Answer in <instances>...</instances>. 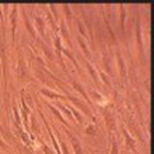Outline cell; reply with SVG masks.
Here are the masks:
<instances>
[{
    "label": "cell",
    "mask_w": 154,
    "mask_h": 154,
    "mask_svg": "<svg viewBox=\"0 0 154 154\" xmlns=\"http://www.w3.org/2000/svg\"><path fill=\"white\" fill-rule=\"evenodd\" d=\"M11 23H12V33L14 35V31H16V25H17V7H13V9H12Z\"/></svg>",
    "instance_id": "obj_3"
},
{
    "label": "cell",
    "mask_w": 154,
    "mask_h": 154,
    "mask_svg": "<svg viewBox=\"0 0 154 154\" xmlns=\"http://www.w3.org/2000/svg\"><path fill=\"white\" fill-rule=\"evenodd\" d=\"M0 128H2V125H0Z\"/></svg>",
    "instance_id": "obj_23"
},
{
    "label": "cell",
    "mask_w": 154,
    "mask_h": 154,
    "mask_svg": "<svg viewBox=\"0 0 154 154\" xmlns=\"http://www.w3.org/2000/svg\"><path fill=\"white\" fill-rule=\"evenodd\" d=\"M122 132H123V135H125V137H126V143H127V145H130V149H132V150L135 152V143H134V140H132V137L127 134L126 130H123Z\"/></svg>",
    "instance_id": "obj_5"
},
{
    "label": "cell",
    "mask_w": 154,
    "mask_h": 154,
    "mask_svg": "<svg viewBox=\"0 0 154 154\" xmlns=\"http://www.w3.org/2000/svg\"><path fill=\"white\" fill-rule=\"evenodd\" d=\"M67 134L71 136V139H72V145H73V149H75V154H82V148H81V144L76 140V137H73L72 135L67 131Z\"/></svg>",
    "instance_id": "obj_2"
},
{
    "label": "cell",
    "mask_w": 154,
    "mask_h": 154,
    "mask_svg": "<svg viewBox=\"0 0 154 154\" xmlns=\"http://www.w3.org/2000/svg\"><path fill=\"white\" fill-rule=\"evenodd\" d=\"M100 76H102V80L104 81V82H105V84H107V85H110V82H109V80L107 79V76H105L104 73H102V75H100Z\"/></svg>",
    "instance_id": "obj_20"
},
{
    "label": "cell",
    "mask_w": 154,
    "mask_h": 154,
    "mask_svg": "<svg viewBox=\"0 0 154 154\" xmlns=\"http://www.w3.org/2000/svg\"><path fill=\"white\" fill-rule=\"evenodd\" d=\"M86 132L88 134H95V130H94V126H89L86 128Z\"/></svg>",
    "instance_id": "obj_19"
},
{
    "label": "cell",
    "mask_w": 154,
    "mask_h": 154,
    "mask_svg": "<svg viewBox=\"0 0 154 154\" xmlns=\"http://www.w3.org/2000/svg\"><path fill=\"white\" fill-rule=\"evenodd\" d=\"M121 25H122V28H123V25H125V8L121 5Z\"/></svg>",
    "instance_id": "obj_16"
},
{
    "label": "cell",
    "mask_w": 154,
    "mask_h": 154,
    "mask_svg": "<svg viewBox=\"0 0 154 154\" xmlns=\"http://www.w3.org/2000/svg\"><path fill=\"white\" fill-rule=\"evenodd\" d=\"M88 68H89V71H90V73H91V76H93V79H94V81H95V82H98V75H96V72L94 71V68H93V66H91L90 63H88Z\"/></svg>",
    "instance_id": "obj_11"
},
{
    "label": "cell",
    "mask_w": 154,
    "mask_h": 154,
    "mask_svg": "<svg viewBox=\"0 0 154 154\" xmlns=\"http://www.w3.org/2000/svg\"><path fill=\"white\" fill-rule=\"evenodd\" d=\"M18 76H19V80H23L26 76V67H25V62H23V57L21 51H19V62H18Z\"/></svg>",
    "instance_id": "obj_1"
},
{
    "label": "cell",
    "mask_w": 154,
    "mask_h": 154,
    "mask_svg": "<svg viewBox=\"0 0 154 154\" xmlns=\"http://www.w3.org/2000/svg\"><path fill=\"white\" fill-rule=\"evenodd\" d=\"M49 107H50V109L53 110V112H54V113H55V114L58 116V117H59V119H60V121H62V122H64V123H67V122L64 121V118H63V116H62V114H60L59 112H58V110H57V109H55L54 107H51V105H49Z\"/></svg>",
    "instance_id": "obj_15"
},
{
    "label": "cell",
    "mask_w": 154,
    "mask_h": 154,
    "mask_svg": "<svg viewBox=\"0 0 154 154\" xmlns=\"http://www.w3.org/2000/svg\"><path fill=\"white\" fill-rule=\"evenodd\" d=\"M0 146H2L3 149H7V144L4 143V141H2V140H0Z\"/></svg>",
    "instance_id": "obj_22"
},
{
    "label": "cell",
    "mask_w": 154,
    "mask_h": 154,
    "mask_svg": "<svg viewBox=\"0 0 154 154\" xmlns=\"http://www.w3.org/2000/svg\"><path fill=\"white\" fill-rule=\"evenodd\" d=\"M60 144H62V149H63V152H64V154H68V150H67V145H66V143H63V141H60Z\"/></svg>",
    "instance_id": "obj_21"
},
{
    "label": "cell",
    "mask_w": 154,
    "mask_h": 154,
    "mask_svg": "<svg viewBox=\"0 0 154 154\" xmlns=\"http://www.w3.org/2000/svg\"><path fill=\"white\" fill-rule=\"evenodd\" d=\"M73 86H75V89H76V90H79V91H80L81 95H82L84 98H85L86 100H88V103L90 104V99H89V96H88V94L85 93V90H84L82 88H81V85H80V84H77V82H73Z\"/></svg>",
    "instance_id": "obj_8"
},
{
    "label": "cell",
    "mask_w": 154,
    "mask_h": 154,
    "mask_svg": "<svg viewBox=\"0 0 154 154\" xmlns=\"http://www.w3.org/2000/svg\"><path fill=\"white\" fill-rule=\"evenodd\" d=\"M71 109H72V112H73V114H75L76 117H77V119H79V122H82V118H81L80 113H79V112H76V110H75V108H71Z\"/></svg>",
    "instance_id": "obj_17"
},
{
    "label": "cell",
    "mask_w": 154,
    "mask_h": 154,
    "mask_svg": "<svg viewBox=\"0 0 154 154\" xmlns=\"http://www.w3.org/2000/svg\"><path fill=\"white\" fill-rule=\"evenodd\" d=\"M104 117H105V122H107V126H108L110 130H114V128H116V121H114V118H113L109 113H105V112H104Z\"/></svg>",
    "instance_id": "obj_4"
},
{
    "label": "cell",
    "mask_w": 154,
    "mask_h": 154,
    "mask_svg": "<svg viewBox=\"0 0 154 154\" xmlns=\"http://www.w3.org/2000/svg\"><path fill=\"white\" fill-rule=\"evenodd\" d=\"M62 33H63V36H64V40L68 42V45H71V40H69V35H68V32H66V27H64V25L62 23Z\"/></svg>",
    "instance_id": "obj_10"
},
{
    "label": "cell",
    "mask_w": 154,
    "mask_h": 154,
    "mask_svg": "<svg viewBox=\"0 0 154 154\" xmlns=\"http://www.w3.org/2000/svg\"><path fill=\"white\" fill-rule=\"evenodd\" d=\"M41 93L44 94V95H46L48 98H51V99L63 98V96H62V95H59V94H55V93H53V91H49V90H46V89H42V90H41Z\"/></svg>",
    "instance_id": "obj_6"
},
{
    "label": "cell",
    "mask_w": 154,
    "mask_h": 154,
    "mask_svg": "<svg viewBox=\"0 0 154 154\" xmlns=\"http://www.w3.org/2000/svg\"><path fill=\"white\" fill-rule=\"evenodd\" d=\"M25 22H26V26H27V28L30 30V32L32 33L33 36H35V31H33V28H32V26H31V23H30V21H28V18L25 16Z\"/></svg>",
    "instance_id": "obj_14"
},
{
    "label": "cell",
    "mask_w": 154,
    "mask_h": 154,
    "mask_svg": "<svg viewBox=\"0 0 154 154\" xmlns=\"http://www.w3.org/2000/svg\"><path fill=\"white\" fill-rule=\"evenodd\" d=\"M117 57H118V62H119V68H121V75H122V79L125 80V76H126V68H125V62H123V59H122V57H121V54H117Z\"/></svg>",
    "instance_id": "obj_7"
},
{
    "label": "cell",
    "mask_w": 154,
    "mask_h": 154,
    "mask_svg": "<svg viewBox=\"0 0 154 154\" xmlns=\"http://www.w3.org/2000/svg\"><path fill=\"white\" fill-rule=\"evenodd\" d=\"M35 21L37 22V28H38V31H40V33H44V21H42L40 17H36Z\"/></svg>",
    "instance_id": "obj_9"
},
{
    "label": "cell",
    "mask_w": 154,
    "mask_h": 154,
    "mask_svg": "<svg viewBox=\"0 0 154 154\" xmlns=\"http://www.w3.org/2000/svg\"><path fill=\"white\" fill-rule=\"evenodd\" d=\"M79 42H80V45H81V49L84 50V53H85L86 55H89V50L86 49V45H85V42L82 41V38H81V37H79Z\"/></svg>",
    "instance_id": "obj_12"
},
{
    "label": "cell",
    "mask_w": 154,
    "mask_h": 154,
    "mask_svg": "<svg viewBox=\"0 0 154 154\" xmlns=\"http://www.w3.org/2000/svg\"><path fill=\"white\" fill-rule=\"evenodd\" d=\"M137 44L140 46V49L143 48V44H141V33H140V25L137 23Z\"/></svg>",
    "instance_id": "obj_13"
},
{
    "label": "cell",
    "mask_w": 154,
    "mask_h": 154,
    "mask_svg": "<svg viewBox=\"0 0 154 154\" xmlns=\"http://www.w3.org/2000/svg\"><path fill=\"white\" fill-rule=\"evenodd\" d=\"M58 107H59L62 110H63V112H66V113H67V116H68V117H71V113H69L68 110H67V109H66V108H64V107H63V105H62L60 103H58Z\"/></svg>",
    "instance_id": "obj_18"
}]
</instances>
